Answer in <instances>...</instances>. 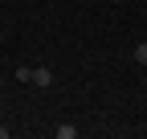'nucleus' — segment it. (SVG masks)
Wrapping results in <instances>:
<instances>
[{"label": "nucleus", "instance_id": "nucleus-1", "mask_svg": "<svg viewBox=\"0 0 147 139\" xmlns=\"http://www.w3.org/2000/svg\"><path fill=\"white\" fill-rule=\"evenodd\" d=\"M33 86L49 90V86H53V70H49V65H37V70H33Z\"/></svg>", "mask_w": 147, "mask_h": 139}, {"label": "nucleus", "instance_id": "nucleus-2", "mask_svg": "<svg viewBox=\"0 0 147 139\" xmlns=\"http://www.w3.org/2000/svg\"><path fill=\"white\" fill-rule=\"evenodd\" d=\"M16 82L29 86V82H33V65H16Z\"/></svg>", "mask_w": 147, "mask_h": 139}, {"label": "nucleus", "instance_id": "nucleus-3", "mask_svg": "<svg viewBox=\"0 0 147 139\" xmlns=\"http://www.w3.org/2000/svg\"><path fill=\"white\" fill-rule=\"evenodd\" d=\"M135 61H139V65H147V41H139V45H135Z\"/></svg>", "mask_w": 147, "mask_h": 139}, {"label": "nucleus", "instance_id": "nucleus-4", "mask_svg": "<svg viewBox=\"0 0 147 139\" xmlns=\"http://www.w3.org/2000/svg\"><path fill=\"white\" fill-rule=\"evenodd\" d=\"M57 139H78V131H74L69 123H61V127H57Z\"/></svg>", "mask_w": 147, "mask_h": 139}, {"label": "nucleus", "instance_id": "nucleus-5", "mask_svg": "<svg viewBox=\"0 0 147 139\" xmlns=\"http://www.w3.org/2000/svg\"><path fill=\"white\" fill-rule=\"evenodd\" d=\"M0 139H8V127H0Z\"/></svg>", "mask_w": 147, "mask_h": 139}, {"label": "nucleus", "instance_id": "nucleus-6", "mask_svg": "<svg viewBox=\"0 0 147 139\" xmlns=\"http://www.w3.org/2000/svg\"><path fill=\"white\" fill-rule=\"evenodd\" d=\"M110 4H123V0H110Z\"/></svg>", "mask_w": 147, "mask_h": 139}]
</instances>
